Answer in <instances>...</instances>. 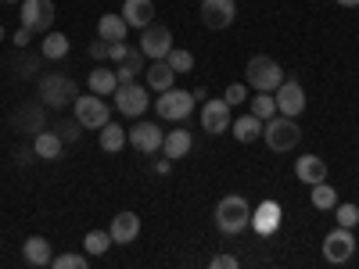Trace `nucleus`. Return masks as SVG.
<instances>
[{
    "label": "nucleus",
    "instance_id": "f257e3e1",
    "mask_svg": "<svg viewBox=\"0 0 359 269\" xmlns=\"http://www.w3.org/2000/svg\"><path fill=\"white\" fill-rule=\"evenodd\" d=\"M262 137H266V147L273 155H287L298 147V140H302V130H298V123L291 115H273V118H266V126H262Z\"/></svg>",
    "mask_w": 359,
    "mask_h": 269
},
{
    "label": "nucleus",
    "instance_id": "f03ea898",
    "mask_svg": "<svg viewBox=\"0 0 359 269\" xmlns=\"http://www.w3.org/2000/svg\"><path fill=\"white\" fill-rule=\"evenodd\" d=\"M79 97V86L72 76H62V72H47L40 76V104L43 108H54V111H62L65 104H72Z\"/></svg>",
    "mask_w": 359,
    "mask_h": 269
},
{
    "label": "nucleus",
    "instance_id": "7ed1b4c3",
    "mask_svg": "<svg viewBox=\"0 0 359 269\" xmlns=\"http://www.w3.org/2000/svg\"><path fill=\"white\" fill-rule=\"evenodd\" d=\"M216 226L223 233H241L252 226V205L241 198V194H226L219 205H216Z\"/></svg>",
    "mask_w": 359,
    "mask_h": 269
},
{
    "label": "nucleus",
    "instance_id": "20e7f679",
    "mask_svg": "<svg viewBox=\"0 0 359 269\" xmlns=\"http://www.w3.org/2000/svg\"><path fill=\"white\" fill-rule=\"evenodd\" d=\"M194 104H198L194 90H176V86L162 90V94L155 97V111H158V118H165V123H187Z\"/></svg>",
    "mask_w": 359,
    "mask_h": 269
},
{
    "label": "nucleus",
    "instance_id": "39448f33",
    "mask_svg": "<svg viewBox=\"0 0 359 269\" xmlns=\"http://www.w3.org/2000/svg\"><path fill=\"white\" fill-rule=\"evenodd\" d=\"M245 79H248L252 90H269V94H273V90L284 83V69H280L277 57L255 54V57H248V65H245Z\"/></svg>",
    "mask_w": 359,
    "mask_h": 269
},
{
    "label": "nucleus",
    "instance_id": "423d86ee",
    "mask_svg": "<svg viewBox=\"0 0 359 269\" xmlns=\"http://www.w3.org/2000/svg\"><path fill=\"white\" fill-rule=\"evenodd\" d=\"M72 111H76V123L83 130H101V126L111 123V108L104 104L101 94H94V90H90V94H79L72 101Z\"/></svg>",
    "mask_w": 359,
    "mask_h": 269
},
{
    "label": "nucleus",
    "instance_id": "0eeeda50",
    "mask_svg": "<svg viewBox=\"0 0 359 269\" xmlns=\"http://www.w3.org/2000/svg\"><path fill=\"white\" fill-rule=\"evenodd\" d=\"M111 97H115L118 115H126V118H140V115L147 111V104H151V90H147L144 83H137V79H130V83H118Z\"/></svg>",
    "mask_w": 359,
    "mask_h": 269
},
{
    "label": "nucleus",
    "instance_id": "6e6552de",
    "mask_svg": "<svg viewBox=\"0 0 359 269\" xmlns=\"http://www.w3.org/2000/svg\"><path fill=\"white\" fill-rule=\"evenodd\" d=\"M352 255H355V233L348 226H334L323 237V262L345 265V262H352Z\"/></svg>",
    "mask_w": 359,
    "mask_h": 269
},
{
    "label": "nucleus",
    "instance_id": "1a4fd4ad",
    "mask_svg": "<svg viewBox=\"0 0 359 269\" xmlns=\"http://www.w3.org/2000/svg\"><path fill=\"white\" fill-rule=\"evenodd\" d=\"M54 0H22L18 4V18L25 29H33V33H50L54 25Z\"/></svg>",
    "mask_w": 359,
    "mask_h": 269
},
{
    "label": "nucleus",
    "instance_id": "9d476101",
    "mask_svg": "<svg viewBox=\"0 0 359 269\" xmlns=\"http://www.w3.org/2000/svg\"><path fill=\"white\" fill-rule=\"evenodd\" d=\"M169 50H172V33H169V25L151 22V25L140 29V54L147 57V62H158V57H165Z\"/></svg>",
    "mask_w": 359,
    "mask_h": 269
},
{
    "label": "nucleus",
    "instance_id": "9b49d317",
    "mask_svg": "<svg viewBox=\"0 0 359 269\" xmlns=\"http://www.w3.org/2000/svg\"><path fill=\"white\" fill-rule=\"evenodd\" d=\"M201 25L219 33V29H230L233 18H237V4L233 0H201Z\"/></svg>",
    "mask_w": 359,
    "mask_h": 269
},
{
    "label": "nucleus",
    "instance_id": "f8f14e48",
    "mask_svg": "<svg viewBox=\"0 0 359 269\" xmlns=\"http://www.w3.org/2000/svg\"><path fill=\"white\" fill-rule=\"evenodd\" d=\"M230 123H233V115H230V104L223 97H208L201 104V126H205V133L219 137V133L230 130Z\"/></svg>",
    "mask_w": 359,
    "mask_h": 269
},
{
    "label": "nucleus",
    "instance_id": "ddd939ff",
    "mask_svg": "<svg viewBox=\"0 0 359 269\" xmlns=\"http://www.w3.org/2000/svg\"><path fill=\"white\" fill-rule=\"evenodd\" d=\"M273 101H277V111H280V115L298 118V115L306 111V90H302V83L284 79V83L273 90Z\"/></svg>",
    "mask_w": 359,
    "mask_h": 269
},
{
    "label": "nucleus",
    "instance_id": "4468645a",
    "mask_svg": "<svg viewBox=\"0 0 359 269\" xmlns=\"http://www.w3.org/2000/svg\"><path fill=\"white\" fill-rule=\"evenodd\" d=\"M126 133H130V147H133V151H140V155H158V151H162V140H165L162 126H155V123H137V126H130Z\"/></svg>",
    "mask_w": 359,
    "mask_h": 269
},
{
    "label": "nucleus",
    "instance_id": "2eb2a0df",
    "mask_svg": "<svg viewBox=\"0 0 359 269\" xmlns=\"http://www.w3.org/2000/svg\"><path fill=\"white\" fill-rule=\"evenodd\" d=\"M280 219H284V208L277 201H262L259 208H252V230L259 237H273L280 230Z\"/></svg>",
    "mask_w": 359,
    "mask_h": 269
},
{
    "label": "nucleus",
    "instance_id": "dca6fc26",
    "mask_svg": "<svg viewBox=\"0 0 359 269\" xmlns=\"http://www.w3.org/2000/svg\"><path fill=\"white\" fill-rule=\"evenodd\" d=\"M108 233H111L115 244H133L137 237H140V216L137 212H115Z\"/></svg>",
    "mask_w": 359,
    "mask_h": 269
},
{
    "label": "nucleus",
    "instance_id": "f3484780",
    "mask_svg": "<svg viewBox=\"0 0 359 269\" xmlns=\"http://www.w3.org/2000/svg\"><path fill=\"white\" fill-rule=\"evenodd\" d=\"M33 155L43 158V162L62 158V155H65V140L57 137V130H40V133L33 137Z\"/></svg>",
    "mask_w": 359,
    "mask_h": 269
},
{
    "label": "nucleus",
    "instance_id": "a211bd4d",
    "mask_svg": "<svg viewBox=\"0 0 359 269\" xmlns=\"http://www.w3.org/2000/svg\"><path fill=\"white\" fill-rule=\"evenodd\" d=\"M123 18L130 29H144L155 22V0H123Z\"/></svg>",
    "mask_w": 359,
    "mask_h": 269
},
{
    "label": "nucleus",
    "instance_id": "6ab92c4d",
    "mask_svg": "<svg viewBox=\"0 0 359 269\" xmlns=\"http://www.w3.org/2000/svg\"><path fill=\"white\" fill-rule=\"evenodd\" d=\"M294 176H298V184H323L327 179V162L320 155H302L294 162Z\"/></svg>",
    "mask_w": 359,
    "mask_h": 269
},
{
    "label": "nucleus",
    "instance_id": "aec40b11",
    "mask_svg": "<svg viewBox=\"0 0 359 269\" xmlns=\"http://www.w3.org/2000/svg\"><path fill=\"white\" fill-rule=\"evenodd\" d=\"M262 126H266L262 118L248 111V115H237V123H230V133H233L237 144H255L262 137Z\"/></svg>",
    "mask_w": 359,
    "mask_h": 269
},
{
    "label": "nucleus",
    "instance_id": "412c9836",
    "mask_svg": "<svg viewBox=\"0 0 359 269\" xmlns=\"http://www.w3.org/2000/svg\"><path fill=\"white\" fill-rule=\"evenodd\" d=\"M22 258L29 262V265H36V269H43V265H50V258H54V251H50V241L47 237H29V241L22 244Z\"/></svg>",
    "mask_w": 359,
    "mask_h": 269
},
{
    "label": "nucleus",
    "instance_id": "4be33fe9",
    "mask_svg": "<svg viewBox=\"0 0 359 269\" xmlns=\"http://www.w3.org/2000/svg\"><path fill=\"white\" fill-rule=\"evenodd\" d=\"M191 147H194V137L187 133V130H172V133H165V140H162V155L165 158H172V162H180L184 155H191Z\"/></svg>",
    "mask_w": 359,
    "mask_h": 269
},
{
    "label": "nucleus",
    "instance_id": "5701e85b",
    "mask_svg": "<svg viewBox=\"0 0 359 269\" xmlns=\"http://www.w3.org/2000/svg\"><path fill=\"white\" fill-rule=\"evenodd\" d=\"M144 79H147V90H155V94H162V90H169L176 83V72L169 69L165 57H158V62H151L144 69Z\"/></svg>",
    "mask_w": 359,
    "mask_h": 269
},
{
    "label": "nucleus",
    "instance_id": "b1692460",
    "mask_svg": "<svg viewBox=\"0 0 359 269\" xmlns=\"http://www.w3.org/2000/svg\"><path fill=\"white\" fill-rule=\"evenodd\" d=\"M97 144H101L104 155H118V151L130 144V133H126L123 126H111V123H108V126L97 130Z\"/></svg>",
    "mask_w": 359,
    "mask_h": 269
},
{
    "label": "nucleus",
    "instance_id": "393cba45",
    "mask_svg": "<svg viewBox=\"0 0 359 269\" xmlns=\"http://www.w3.org/2000/svg\"><path fill=\"white\" fill-rule=\"evenodd\" d=\"M11 126L15 130H22V133H40V126H43V108L40 104H25V108H18L15 111V118H11Z\"/></svg>",
    "mask_w": 359,
    "mask_h": 269
},
{
    "label": "nucleus",
    "instance_id": "a878e982",
    "mask_svg": "<svg viewBox=\"0 0 359 269\" xmlns=\"http://www.w3.org/2000/svg\"><path fill=\"white\" fill-rule=\"evenodd\" d=\"M144 62H147V57L140 54V47H137V50L130 47V50H126V57H123V62H115V65H118V69H115L118 83H130V79H137V76H140V72L147 69Z\"/></svg>",
    "mask_w": 359,
    "mask_h": 269
},
{
    "label": "nucleus",
    "instance_id": "bb28decb",
    "mask_svg": "<svg viewBox=\"0 0 359 269\" xmlns=\"http://www.w3.org/2000/svg\"><path fill=\"white\" fill-rule=\"evenodd\" d=\"M69 36L65 33H54V29H50V33H43V43H40V54L47 57V62H62V57L69 54Z\"/></svg>",
    "mask_w": 359,
    "mask_h": 269
},
{
    "label": "nucleus",
    "instance_id": "cd10ccee",
    "mask_svg": "<svg viewBox=\"0 0 359 269\" xmlns=\"http://www.w3.org/2000/svg\"><path fill=\"white\" fill-rule=\"evenodd\" d=\"M126 33H130V25H126L123 15H101L97 18V36L101 40H126Z\"/></svg>",
    "mask_w": 359,
    "mask_h": 269
},
{
    "label": "nucleus",
    "instance_id": "c85d7f7f",
    "mask_svg": "<svg viewBox=\"0 0 359 269\" xmlns=\"http://www.w3.org/2000/svg\"><path fill=\"white\" fill-rule=\"evenodd\" d=\"M309 201H313V208H320V212H334V205H338V191L323 179V184H313Z\"/></svg>",
    "mask_w": 359,
    "mask_h": 269
},
{
    "label": "nucleus",
    "instance_id": "c756f323",
    "mask_svg": "<svg viewBox=\"0 0 359 269\" xmlns=\"http://www.w3.org/2000/svg\"><path fill=\"white\" fill-rule=\"evenodd\" d=\"M115 86H118L115 69H94V72H90V90H94V94L111 97V94H115Z\"/></svg>",
    "mask_w": 359,
    "mask_h": 269
},
{
    "label": "nucleus",
    "instance_id": "7c9ffc66",
    "mask_svg": "<svg viewBox=\"0 0 359 269\" xmlns=\"http://www.w3.org/2000/svg\"><path fill=\"white\" fill-rule=\"evenodd\" d=\"M115 241H111V233L108 230H90L86 237H83V248H86V255H94V258H101L108 248H111Z\"/></svg>",
    "mask_w": 359,
    "mask_h": 269
},
{
    "label": "nucleus",
    "instance_id": "2f4dec72",
    "mask_svg": "<svg viewBox=\"0 0 359 269\" xmlns=\"http://www.w3.org/2000/svg\"><path fill=\"white\" fill-rule=\"evenodd\" d=\"M248 101H252V115H259L262 123L277 115V101H273V94H269V90H255V97H248Z\"/></svg>",
    "mask_w": 359,
    "mask_h": 269
},
{
    "label": "nucleus",
    "instance_id": "473e14b6",
    "mask_svg": "<svg viewBox=\"0 0 359 269\" xmlns=\"http://www.w3.org/2000/svg\"><path fill=\"white\" fill-rule=\"evenodd\" d=\"M165 62H169V69H172L176 76L194 72V54H191V50H184V47H172V50L165 54Z\"/></svg>",
    "mask_w": 359,
    "mask_h": 269
},
{
    "label": "nucleus",
    "instance_id": "72a5a7b5",
    "mask_svg": "<svg viewBox=\"0 0 359 269\" xmlns=\"http://www.w3.org/2000/svg\"><path fill=\"white\" fill-rule=\"evenodd\" d=\"M50 265H54V269H90V255H72V251H65V255H54Z\"/></svg>",
    "mask_w": 359,
    "mask_h": 269
},
{
    "label": "nucleus",
    "instance_id": "f704fd0d",
    "mask_svg": "<svg viewBox=\"0 0 359 269\" xmlns=\"http://www.w3.org/2000/svg\"><path fill=\"white\" fill-rule=\"evenodd\" d=\"M334 219H338V226H348V230H355V223H359V208L348 201V205H334Z\"/></svg>",
    "mask_w": 359,
    "mask_h": 269
},
{
    "label": "nucleus",
    "instance_id": "c9c22d12",
    "mask_svg": "<svg viewBox=\"0 0 359 269\" xmlns=\"http://www.w3.org/2000/svg\"><path fill=\"white\" fill-rule=\"evenodd\" d=\"M223 101L233 108V104H241V101H248V86L245 83H230L226 90H223Z\"/></svg>",
    "mask_w": 359,
    "mask_h": 269
},
{
    "label": "nucleus",
    "instance_id": "e433bc0d",
    "mask_svg": "<svg viewBox=\"0 0 359 269\" xmlns=\"http://www.w3.org/2000/svg\"><path fill=\"white\" fill-rule=\"evenodd\" d=\"M108 54H111V40H90V57H94V62H108Z\"/></svg>",
    "mask_w": 359,
    "mask_h": 269
},
{
    "label": "nucleus",
    "instance_id": "4c0bfd02",
    "mask_svg": "<svg viewBox=\"0 0 359 269\" xmlns=\"http://www.w3.org/2000/svg\"><path fill=\"white\" fill-rule=\"evenodd\" d=\"M212 269H241V262H237V255H212V262H208Z\"/></svg>",
    "mask_w": 359,
    "mask_h": 269
},
{
    "label": "nucleus",
    "instance_id": "58836bf2",
    "mask_svg": "<svg viewBox=\"0 0 359 269\" xmlns=\"http://www.w3.org/2000/svg\"><path fill=\"white\" fill-rule=\"evenodd\" d=\"M79 133H83V126H79V123H65L62 130H57V137H62L65 144H72V140H76Z\"/></svg>",
    "mask_w": 359,
    "mask_h": 269
},
{
    "label": "nucleus",
    "instance_id": "ea45409f",
    "mask_svg": "<svg viewBox=\"0 0 359 269\" xmlns=\"http://www.w3.org/2000/svg\"><path fill=\"white\" fill-rule=\"evenodd\" d=\"M33 36H36V33H33V29H25V25H22V29H18V33L11 36V43H15V47H29V43H33Z\"/></svg>",
    "mask_w": 359,
    "mask_h": 269
},
{
    "label": "nucleus",
    "instance_id": "a19ab883",
    "mask_svg": "<svg viewBox=\"0 0 359 269\" xmlns=\"http://www.w3.org/2000/svg\"><path fill=\"white\" fill-rule=\"evenodd\" d=\"M169 169H172V158H158V162H155V172H158V176H169Z\"/></svg>",
    "mask_w": 359,
    "mask_h": 269
},
{
    "label": "nucleus",
    "instance_id": "79ce46f5",
    "mask_svg": "<svg viewBox=\"0 0 359 269\" xmlns=\"http://www.w3.org/2000/svg\"><path fill=\"white\" fill-rule=\"evenodd\" d=\"M334 4H341V8H359V0H334Z\"/></svg>",
    "mask_w": 359,
    "mask_h": 269
},
{
    "label": "nucleus",
    "instance_id": "37998d69",
    "mask_svg": "<svg viewBox=\"0 0 359 269\" xmlns=\"http://www.w3.org/2000/svg\"><path fill=\"white\" fill-rule=\"evenodd\" d=\"M0 43H4V25H0Z\"/></svg>",
    "mask_w": 359,
    "mask_h": 269
},
{
    "label": "nucleus",
    "instance_id": "c03bdc74",
    "mask_svg": "<svg viewBox=\"0 0 359 269\" xmlns=\"http://www.w3.org/2000/svg\"><path fill=\"white\" fill-rule=\"evenodd\" d=\"M8 4H22V0H8Z\"/></svg>",
    "mask_w": 359,
    "mask_h": 269
}]
</instances>
